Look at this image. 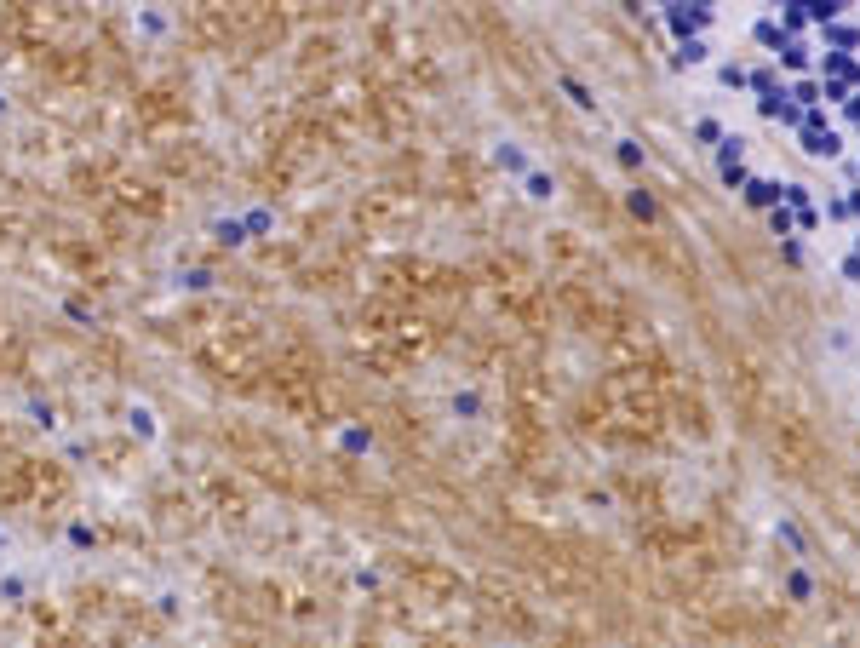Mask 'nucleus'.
<instances>
[{
  "label": "nucleus",
  "instance_id": "obj_1",
  "mask_svg": "<svg viewBox=\"0 0 860 648\" xmlns=\"http://www.w3.org/2000/svg\"><path fill=\"white\" fill-rule=\"evenodd\" d=\"M133 430H144V436H155V413H149V408H133Z\"/></svg>",
  "mask_w": 860,
  "mask_h": 648
}]
</instances>
